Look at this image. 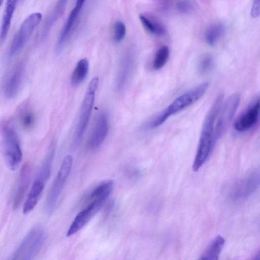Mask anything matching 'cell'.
Segmentation results:
<instances>
[{
  "mask_svg": "<svg viewBox=\"0 0 260 260\" xmlns=\"http://www.w3.org/2000/svg\"><path fill=\"white\" fill-rule=\"evenodd\" d=\"M126 34V27L121 21L115 22L113 27V39L116 42H120L124 38Z\"/></svg>",
  "mask_w": 260,
  "mask_h": 260,
  "instance_id": "28",
  "label": "cell"
},
{
  "mask_svg": "<svg viewBox=\"0 0 260 260\" xmlns=\"http://www.w3.org/2000/svg\"><path fill=\"white\" fill-rule=\"evenodd\" d=\"M68 0H58L55 8L49 17L46 20L44 31L48 33L53 24L63 14Z\"/></svg>",
  "mask_w": 260,
  "mask_h": 260,
  "instance_id": "25",
  "label": "cell"
},
{
  "mask_svg": "<svg viewBox=\"0 0 260 260\" xmlns=\"http://www.w3.org/2000/svg\"><path fill=\"white\" fill-rule=\"evenodd\" d=\"M82 8V7L76 5L73 10L71 11L64 26L61 29L57 40L56 46L57 52H59L62 50L71 30L78 19Z\"/></svg>",
  "mask_w": 260,
  "mask_h": 260,
  "instance_id": "15",
  "label": "cell"
},
{
  "mask_svg": "<svg viewBox=\"0 0 260 260\" xmlns=\"http://www.w3.org/2000/svg\"><path fill=\"white\" fill-rule=\"evenodd\" d=\"M134 64L133 57L131 54H126L122 59L119 65L116 80L117 90H120L126 83L131 74Z\"/></svg>",
  "mask_w": 260,
  "mask_h": 260,
  "instance_id": "16",
  "label": "cell"
},
{
  "mask_svg": "<svg viewBox=\"0 0 260 260\" xmlns=\"http://www.w3.org/2000/svg\"><path fill=\"white\" fill-rule=\"evenodd\" d=\"M108 132V119L107 114L102 112L98 115L88 141V147L93 150L103 143Z\"/></svg>",
  "mask_w": 260,
  "mask_h": 260,
  "instance_id": "11",
  "label": "cell"
},
{
  "mask_svg": "<svg viewBox=\"0 0 260 260\" xmlns=\"http://www.w3.org/2000/svg\"><path fill=\"white\" fill-rule=\"evenodd\" d=\"M259 101L258 99L249 106L237 119L234 127L238 132H244L252 128L258 120Z\"/></svg>",
  "mask_w": 260,
  "mask_h": 260,
  "instance_id": "12",
  "label": "cell"
},
{
  "mask_svg": "<svg viewBox=\"0 0 260 260\" xmlns=\"http://www.w3.org/2000/svg\"><path fill=\"white\" fill-rule=\"evenodd\" d=\"M24 66L17 65L9 76L5 87V93L8 98H12L18 92L23 79Z\"/></svg>",
  "mask_w": 260,
  "mask_h": 260,
  "instance_id": "14",
  "label": "cell"
},
{
  "mask_svg": "<svg viewBox=\"0 0 260 260\" xmlns=\"http://www.w3.org/2000/svg\"><path fill=\"white\" fill-rule=\"evenodd\" d=\"M42 15L40 13L29 15L22 22L15 35L10 47V53L13 56L19 52L25 45L35 28L42 20Z\"/></svg>",
  "mask_w": 260,
  "mask_h": 260,
  "instance_id": "8",
  "label": "cell"
},
{
  "mask_svg": "<svg viewBox=\"0 0 260 260\" xmlns=\"http://www.w3.org/2000/svg\"><path fill=\"white\" fill-rule=\"evenodd\" d=\"M259 184V171L255 169L235 183L231 191L230 196L234 200L247 198L256 190Z\"/></svg>",
  "mask_w": 260,
  "mask_h": 260,
  "instance_id": "9",
  "label": "cell"
},
{
  "mask_svg": "<svg viewBox=\"0 0 260 260\" xmlns=\"http://www.w3.org/2000/svg\"><path fill=\"white\" fill-rule=\"evenodd\" d=\"M208 86V82H203L177 97L166 109L156 115L147 123V128L153 129L159 126L170 116L196 102L204 95Z\"/></svg>",
  "mask_w": 260,
  "mask_h": 260,
  "instance_id": "2",
  "label": "cell"
},
{
  "mask_svg": "<svg viewBox=\"0 0 260 260\" xmlns=\"http://www.w3.org/2000/svg\"><path fill=\"white\" fill-rule=\"evenodd\" d=\"M73 164V158L72 156L68 155L64 157L46 198L45 209L48 213H51L55 207L58 199L71 173Z\"/></svg>",
  "mask_w": 260,
  "mask_h": 260,
  "instance_id": "6",
  "label": "cell"
},
{
  "mask_svg": "<svg viewBox=\"0 0 260 260\" xmlns=\"http://www.w3.org/2000/svg\"><path fill=\"white\" fill-rule=\"evenodd\" d=\"M2 129L6 162L10 170H15L22 159L19 140L15 129L11 125L5 124Z\"/></svg>",
  "mask_w": 260,
  "mask_h": 260,
  "instance_id": "5",
  "label": "cell"
},
{
  "mask_svg": "<svg viewBox=\"0 0 260 260\" xmlns=\"http://www.w3.org/2000/svg\"><path fill=\"white\" fill-rule=\"evenodd\" d=\"M240 103V95L234 93L231 95L225 102L222 103L214 126L213 137L216 144L226 131Z\"/></svg>",
  "mask_w": 260,
  "mask_h": 260,
  "instance_id": "7",
  "label": "cell"
},
{
  "mask_svg": "<svg viewBox=\"0 0 260 260\" xmlns=\"http://www.w3.org/2000/svg\"><path fill=\"white\" fill-rule=\"evenodd\" d=\"M104 203L99 201H90L88 205L77 215L67 232V236H72L82 229L99 211Z\"/></svg>",
  "mask_w": 260,
  "mask_h": 260,
  "instance_id": "10",
  "label": "cell"
},
{
  "mask_svg": "<svg viewBox=\"0 0 260 260\" xmlns=\"http://www.w3.org/2000/svg\"><path fill=\"white\" fill-rule=\"evenodd\" d=\"M219 93L215 99L203 122L197 151L192 165V170L198 171L211 156L215 146L214 140L215 123L223 101Z\"/></svg>",
  "mask_w": 260,
  "mask_h": 260,
  "instance_id": "1",
  "label": "cell"
},
{
  "mask_svg": "<svg viewBox=\"0 0 260 260\" xmlns=\"http://www.w3.org/2000/svg\"><path fill=\"white\" fill-rule=\"evenodd\" d=\"M113 187V182L107 180L101 183L91 192L89 197V201L96 200L106 202L111 193Z\"/></svg>",
  "mask_w": 260,
  "mask_h": 260,
  "instance_id": "21",
  "label": "cell"
},
{
  "mask_svg": "<svg viewBox=\"0 0 260 260\" xmlns=\"http://www.w3.org/2000/svg\"><path fill=\"white\" fill-rule=\"evenodd\" d=\"M17 0H7L5 13L3 16L0 31V41H3L6 38L16 9Z\"/></svg>",
  "mask_w": 260,
  "mask_h": 260,
  "instance_id": "18",
  "label": "cell"
},
{
  "mask_svg": "<svg viewBox=\"0 0 260 260\" xmlns=\"http://www.w3.org/2000/svg\"><path fill=\"white\" fill-rule=\"evenodd\" d=\"M225 31L224 25L221 23H217L210 25L206 30L205 39L210 46L215 45Z\"/></svg>",
  "mask_w": 260,
  "mask_h": 260,
  "instance_id": "23",
  "label": "cell"
},
{
  "mask_svg": "<svg viewBox=\"0 0 260 260\" xmlns=\"http://www.w3.org/2000/svg\"><path fill=\"white\" fill-rule=\"evenodd\" d=\"M89 70V63L86 58H83L77 63L71 77V83L78 86L85 79Z\"/></svg>",
  "mask_w": 260,
  "mask_h": 260,
  "instance_id": "22",
  "label": "cell"
},
{
  "mask_svg": "<svg viewBox=\"0 0 260 260\" xmlns=\"http://www.w3.org/2000/svg\"><path fill=\"white\" fill-rule=\"evenodd\" d=\"M225 243L224 239L220 235L215 237L201 255L199 259H218Z\"/></svg>",
  "mask_w": 260,
  "mask_h": 260,
  "instance_id": "17",
  "label": "cell"
},
{
  "mask_svg": "<svg viewBox=\"0 0 260 260\" xmlns=\"http://www.w3.org/2000/svg\"><path fill=\"white\" fill-rule=\"evenodd\" d=\"M213 65V59L210 55L204 56L200 60L198 66L199 71L202 74L208 73Z\"/></svg>",
  "mask_w": 260,
  "mask_h": 260,
  "instance_id": "29",
  "label": "cell"
},
{
  "mask_svg": "<svg viewBox=\"0 0 260 260\" xmlns=\"http://www.w3.org/2000/svg\"><path fill=\"white\" fill-rule=\"evenodd\" d=\"M47 180L37 173L23 204L24 214H27L34 209L41 198Z\"/></svg>",
  "mask_w": 260,
  "mask_h": 260,
  "instance_id": "13",
  "label": "cell"
},
{
  "mask_svg": "<svg viewBox=\"0 0 260 260\" xmlns=\"http://www.w3.org/2000/svg\"><path fill=\"white\" fill-rule=\"evenodd\" d=\"M3 2H4V0H0V7L2 5V4H3Z\"/></svg>",
  "mask_w": 260,
  "mask_h": 260,
  "instance_id": "31",
  "label": "cell"
},
{
  "mask_svg": "<svg viewBox=\"0 0 260 260\" xmlns=\"http://www.w3.org/2000/svg\"><path fill=\"white\" fill-rule=\"evenodd\" d=\"M139 18L144 28L150 33L156 36H162L166 34L164 26L155 18L146 14H141Z\"/></svg>",
  "mask_w": 260,
  "mask_h": 260,
  "instance_id": "20",
  "label": "cell"
},
{
  "mask_svg": "<svg viewBox=\"0 0 260 260\" xmlns=\"http://www.w3.org/2000/svg\"><path fill=\"white\" fill-rule=\"evenodd\" d=\"M170 55V49L167 46H163L157 51L153 61V67L156 70L162 68L168 61Z\"/></svg>",
  "mask_w": 260,
  "mask_h": 260,
  "instance_id": "26",
  "label": "cell"
},
{
  "mask_svg": "<svg viewBox=\"0 0 260 260\" xmlns=\"http://www.w3.org/2000/svg\"><path fill=\"white\" fill-rule=\"evenodd\" d=\"M30 176V169L28 165H25L22 169L20 174L17 191L14 199V207H16L23 197V194L27 187Z\"/></svg>",
  "mask_w": 260,
  "mask_h": 260,
  "instance_id": "19",
  "label": "cell"
},
{
  "mask_svg": "<svg viewBox=\"0 0 260 260\" xmlns=\"http://www.w3.org/2000/svg\"><path fill=\"white\" fill-rule=\"evenodd\" d=\"M177 12L182 14H189L193 12L196 5L193 0H179L176 6Z\"/></svg>",
  "mask_w": 260,
  "mask_h": 260,
  "instance_id": "27",
  "label": "cell"
},
{
  "mask_svg": "<svg viewBox=\"0 0 260 260\" xmlns=\"http://www.w3.org/2000/svg\"><path fill=\"white\" fill-rule=\"evenodd\" d=\"M19 118L22 126L26 129L32 128L35 122L34 111L28 105L23 106L19 112Z\"/></svg>",
  "mask_w": 260,
  "mask_h": 260,
  "instance_id": "24",
  "label": "cell"
},
{
  "mask_svg": "<svg viewBox=\"0 0 260 260\" xmlns=\"http://www.w3.org/2000/svg\"><path fill=\"white\" fill-rule=\"evenodd\" d=\"M45 238L43 229L39 225L32 228L13 254L11 259L27 260L32 259L39 251Z\"/></svg>",
  "mask_w": 260,
  "mask_h": 260,
  "instance_id": "4",
  "label": "cell"
},
{
  "mask_svg": "<svg viewBox=\"0 0 260 260\" xmlns=\"http://www.w3.org/2000/svg\"><path fill=\"white\" fill-rule=\"evenodd\" d=\"M99 79L93 78L90 81L84 95L80 110V114L75 131L73 144L77 146L84 136L93 106L95 94L98 88Z\"/></svg>",
  "mask_w": 260,
  "mask_h": 260,
  "instance_id": "3",
  "label": "cell"
},
{
  "mask_svg": "<svg viewBox=\"0 0 260 260\" xmlns=\"http://www.w3.org/2000/svg\"><path fill=\"white\" fill-rule=\"evenodd\" d=\"M259 15V0H253V5L251 10V16L256 18Z\"/></svg>",
  "mask_w": 260,
  "mask_h": 260,
  "instance_id": "30",
  "label": "cell"
}]
</instances>
